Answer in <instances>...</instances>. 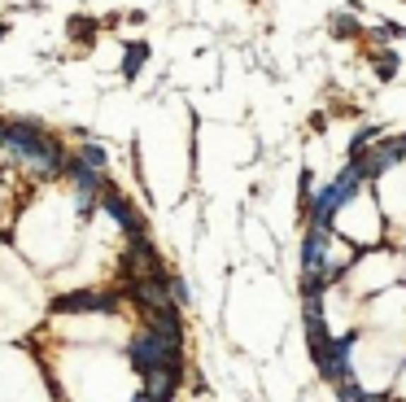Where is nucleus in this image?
Returning a JSON list of instances; mask_svg holds the SVG:
<instances>
[{"mask_svg":"<svg viewBox=\"0 0 406 402\" xmlns=\"http://www.w3.org/2000/svg\"><path fill=\"white\" fill-rule=\"evenodd\" d=\"M0 149H5V122H0Z\"/></svg>","mask_w":406,"mask_h":402,"instance_id":"obj_13","label":"nucleus"},{"mask_svg":"<svg viewBox=\"0 0 406 402\" xmlns=\"http://www.w3.org/2000/svg\"><path fill=\"white\" fill-rule=\"evenodd\" d=\"M170 302H175V306H180V302H188V289H184V280H175V275H170Z\"/></svg>","mask_w":406,"mask_h":402,"instance_id":"obj_11","label":"nucleus"},{"mask_svg":"<svg viewBox=\"0 0 406 402\" xmlns=\"http://www.w3.org/2000/svg\"><path fill=\"white\" fill-rule=\"evenodd\" d=\"M180 381H184V363H166V367H158L153 376H144V389H140V394H149L153 402H170L175 389H180Z\"/></svg>","mask_w":406,"mask_h":402,"instance_id":"obj_5","label":"nucleus"},{"mask_svg":"<svg viewBox=\"0 0 406 402\" xmlns=\"http://www.w3.org/2000/svg\"><path fill=\"white\" fill-rule=\"evenodd\" d=\"M332 31H337V35H354V31H359V22H354L349 13H337V18H332Z\"/></svg>","mask_w":406,"mask_h":402,"instance_id":"obj_9","label":"nucleus"},{"mask_svg":"<svg viewBox=\"0 0 406 402\" xmlns=\"http://www.w3.org/2000/svg\"><path fill=\"white\" fill-rule=\"evenodd\" d=\"M100 210H105V214L118 223V228L127 232V241H132V236H144V223H140L136 206H132V201H122L118 193H110V188H105V197H100Z\"/></svg>","mask_w":406,"mask_h":402,"instance_id":"obj_4","label":"nucleus"},{"mask_svg":"<svg viewBox=\"0 0 406 402\" xmlns=\"http://www.w3.org/2000/svg\"><path fill=\"white\" fill-rule=\"evenodd\" d=\"M127 363H132L140 376H153V372L166 367V363H184V350H170L153 328H140V333L132 337V345H127Z\"/></svg>","mask_w":406,"mask_h":402,"instance_id":"obj_1","label":"nucleus"},{"mask_svg":"<svg viewBox=\"0 0 406 402\" xmlns=\"http://www.w3.org/2000/svg\"><path fill=\"white\" fill-rule=\"evenodd\" d=\"M57 315H74V311H118V293H96V289H74L53 297Z\"/></svg>","mask_w":406,"mask_h":402,"instance_id":"obj_3","label":"nucleus"},{"mask_svg":"<svg viewBox=\"0 0 406 402\" xmlns=\"http://www.w3.org/2000/svg\"><path fill=\"white\" fill-rule=\"evenodd\" d=\"M70 31H74V35H96V22H88V18H70Z\"/></svg>","mask_w":406,"mask_h":402,"instance_id":"obj_10","label":"nucleus"},{"mask_svg":"<svg viewBox=\"0 0 406 402\" xmlns=\"http://www.w3.org/2000/svg\"><path fill=\"white\" fill-rule=\"evenodd\" d=\"M359 184H363V175L354 171V162H349V166L341 171V180H337V184H327V188L311 201V223H327V228H332V210H341L345 201L359 193Z\"/></svg>","mask_w":406,"mask_h":402,"instance_id":"obj_2","label":"nucleus"},{"mask_svg":"<svg viewBox=\"0 0 406 402\" xmlns=\"http://www.w3.org/2000/svg\"><path fill=\"white\" fill-rule=\"evenodd\" d=\"M92 171H100V166H105V149H100V144H83V154H79Z\"/></svg>","mask_w":406,"mask_h":402,"instance_id":"obj_8","label":"nucleus"},{"mask_svg":"<svg viewBox=\"0 0 406 402\" xmlns=\"http://www.w3.org/2000/svg\"><path fill=\"white\" fill-rule=\"evenodd\" d=\"M149 328H153L170 350H184V323H180V311L175 306H162V311H149Z\"/></svg>","mask_w":406,"mask_h":402,"instance_id":"obj_6","label":"nucleus"},{"mask_svg":"<svg viewBox=\"0 0 406 402\" xmlns=\"http://www.w3.org/2000/svg\"><path fill=\"white\" fill-rule=\"evenodd\" d=\"M144 57H149V48H144V44H132V48H127V57H122V70L136 74V70L144 66Z\"/></svg>","mask_w":406,"mask_h":402,"instance_id":"obj_7","label":"nucleus"},{"mask_svg":"<svg viewBox=\"0 0 406 402\" xmlns=\"http://www.w3.org/2000/svg\"><path fill=\"white\" fill-rule=\"evenodd\" d=\"M132 402H153V398H149V394H136V398H132Z\"/></svg>","mask_w":406,"mask_h":402,"instance_id":"obj_12","label":"nucleus"}]
</instances>
